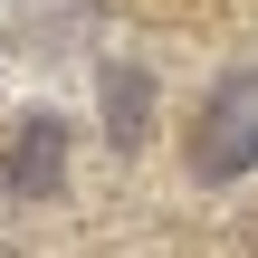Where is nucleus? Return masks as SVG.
<instances>
[{"instance_id": "2", "label": "nucleus", "mask_w": 258, "mask_h": 258, "mask_svg": "<svg viewBox=\"0 0 258 258\" xmlns=\"http://www.w3.org/2000/svg\"><path fill=\"white\" fill-rule=\"evenodd\" d=\"M57 172H67V124L57 115H29L19 134H10V191H57Z\"/></svg>"}, {"instance_id": "3", "label": "nucleus", "mask_w": 258, "mask_h": 258, "mask_svg": "<svg viewBox=\"0 0 258 258\" xmlns=\"http://www.w3.org/2000/svg\"><path fill=\"white\" fill-rule=\"evenodd\" d=\"M144 96H153V77H144V67H105V134H115L124 153L144 144Z\"/></svg>"}, {"instance_id": "1", "label": "nucleus", "mask_w": 258, "mask_h": 258, "mask_svg": "<svg viewBox=\"0 0 258 258\" xmlns=\"http://www.w3.org/2000/svg\"><path fill=\"white\" fill-rule=\"evenodd\" d=\"M191 172L201 182H239L258 172V77H220L201 124H191Z\"/></svg>"}]
</instances>
